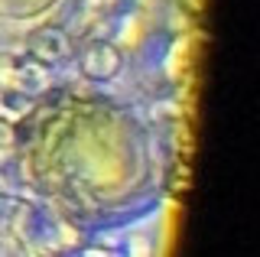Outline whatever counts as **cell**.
I'll return each mask as SVG.
<instances>
[]
</instances>
